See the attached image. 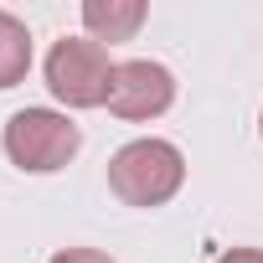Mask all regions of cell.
<instances>
[{
  "label": "cell",
  "mask_w": 263,
  "mask_h": 263,
  "mask_svg": "<svg viewBox=\"0 0 263 263\" xmlns=\"http://www.w3.org/2000/svg\"><path fill=\"white\" fill-rule=\"evenodd\" d=\"M0 145H6V155H11L16 171L52 176V171H62V165L78 155L83 129H78L67 114H57V108H21V114L6 119Z\"/></svg>",
  "instance_id": "2"
},
{
  "label": "cell",
  "mask_w": 263,
  "mask_h": 263,
  "mask_svg": "<svg viewBox=\"0 0 263 263\" xmlns=\"http://www.w3.org/2000/svg\"><path fill=\"white\" fill-rule=\"evenodd\" d=\"M186 181V160L171 140H129L108 160V191L124 206H165Z\"/></svg>",
  "instance_id": "1"
},
{
  "label": "cell",
  "mask_w": 263,
  "mask_h": 263,
  "mask_svg": "<svg viewBox=\"0 0 263 263\" xmlns=\"http://www.w3.org/2000/svg\"><path fill=\"white\" fill-rule=\"evenodd\" d=\"M83 26L88 42H129L145 26V0H83Z\"/></svg>",
  "instance_id": "5"
},
{
  "label": "cell",
  "mask_w": 263,
  "mask_h": 263,
  "mask_svg": "<svg viewBox=\"0 0 263 263\" xmlns=\"http://www.w3.org/2000/svg\"><path fill=\"white\" fill-rule=\"evenodd\" d=\"M258 129H263V119H258Z\"/></svg>",
  "instance_id": "9"
},
{
  "label": "cell",
  "mask_w": 263,
  "mask_h": 263,
  "mask_svg": "<svg viewBox=\"0 0 263 263\" xmlns=\"http://www.w3.org/2000/svg\"><path fill=\"white\" fill-rule=\"evenodd\" d=\"M171 103H176L171 67H160L150 57H135V62H119L114 67V83H108V114L114 119L145 124V119H160Z\"/></svg>",
  "instance_id": "4"
},
{
  "label": "cell",
  "mask_w": 263,
  "mask_h": 263,
  "mask_svg": "<svg viewBox=\"0 0 263 263\" xmlns=\"http://www.w3.org/2000/svg\"><path fill=\"white\" fill-rule=\"evenodd\" d=\"M31 72V31L11 11H0V88H16Z\"/></svg>",
  "instance_id": "6"
},
{
  "label": "cell",
  "mask_w": 263,
  "mask_h": 263,
  "mask_svg": "<svg viewBox=\"0 0 263 263\" xmlns=\"http://www.w3.org/2000/svg\"><path fill=\"white\" fill-rule=\"evenodd\" d=\"M52 263H114V258L98 248H62V253H52Z\"/></svg>",
  "instance_id": "7"
},
{
  "label": "cell",
  "mask_w": 263,
  "mask_h": 263,
  "mask_svg": "<svg viewBox=\"0 0 263 263\" xmlns=\"http://www.w3.org/2000/svg\"><path fill=\"white\" fill-rule=\"evenodd\" d=\"M217 263H263V248H227Z\"/></svg>",
  "instance_id": "8"
},
{
  "label": "cell",
  "mask_w": 263,
  "mask_h": 263,
  "mask_svg": "<svg viewBox=\"0 0 263 263\" xmlns=\"http://www.w3.org/2000/svg\"><path fill=\"white\" fill-rule=\"evenodd\" d=\"M114 67L108 52L98 42H83V36H62L52 52H47V88L57 103L67 108H98L108 103V83H114Z\"/></svg>",
  "instance_id": "3"
}]
</instances>
